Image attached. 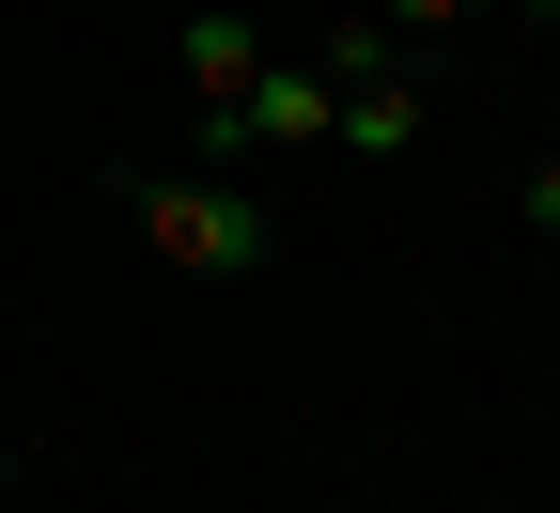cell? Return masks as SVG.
<instances>
[{
  "label": "cell",
  "mask_w": 560,
  "mask_h": 513,
  "mask_svg": "<svg viewBox=\"0 0 560 513\" xmlns=\"http://www.w3.org/2000/svg\"><path fill=\"white\" fill-rule=\"evenodd\" d=\"M529 218H545V234H560V156H545V172H529Z\"/></svg>",
  "instance_id": "6"
},
{
  "label": "cell",
  "mask_w": 560,
  "mask_h": 513,
  "mask_svg": "<svg viewBox=\"0 0 560 513\" xmlns=\"http://www.w3.org/2000/svg\"><path fill=\"white\" fill-rule=\"evenodd\" d=\"M327 140H342V156H420V94H405V79L327 94Z\"/></svg>",
  "instance_id": "3"
},
{
  "label": "cell",
  "mask_w": 560,
  "mask_h": 513,
  "mask_svg": "<svg viewBox=\"0 0 560 513\" xmlns=\"http://www.w3.org/2000/svg\"><path fill=\"white\" fill-rule=\"evenodd\" d=\"M312 62H327V94H359V79H389V16H374V0H342V16L312 32Z\"/></svg>",
  "instance_id": "4"
},
{
  "label": "cell",
  "mask_w": 560,
  "mask_h": 513,
  "mask_svg": "<svg viewBox=\"0 0 560 513\" xmlns=\"http://www.w3.org/2000/svg\"><path fill=\"white\" fill-rule=\"evenodd\" d=\"M172 62H187V94H202V109H234V94L265 79V32L219 0V16H187V47H172Z\"/></svg>",
  "instance_id": "2"
},
{
  "label": "cell",
  "mask_w": 560,
  "mask_h": 513,
  "mask_svg": "<svg viewBox=\"0 0 560 513\" xmlns=\"http://www.w3.org/2000/svg\"><path fill=\"white\" fill-rule=\"evenodd\" d=\"M0 498H16V435H0Z\"/></svg>",
  "instance_id": "7"
},
{
  "label": "cell",
  "mask_w": 560,
  "mask_h": 513,
  "mask_svg": "<svg viewBox=\"0 0 560 513\" xmlns=\"http://www.w3.org/2000/svg\"><path fill=\"white\" fill-rule=\"evenodd\" d=\"M140 234H156L187 280H249V265H265V202H249L234 172H187V187L140 202Z\"/></svg>",
  "instance_id": "1"
},
{
  "label": "cell",
  "mask_w": 560,
  "mask_h": 513,
  "mask_svg": "<svg viewBox=\"0 0 560 513\" xmlns=\"http://www.w3.org/2000/svg\"><path fill=\"white\" fill-rule=\"evenodd\" d=\"M374 16H389V32H452L467 0H374Z\"/></svg>",
  "instance_id": "5"
}]
</instances>
